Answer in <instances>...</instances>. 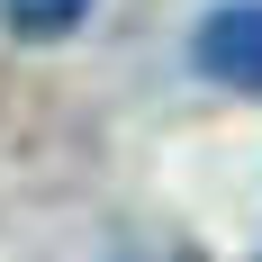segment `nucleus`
<instances>
[{
    "mask_svg": "<svg viewBox=\"0 0 262 262\" xmlns=\"http://www.w3.org/2000/svg\"><path fill=\"white\" fill-rule=\"evenodd\" d=\"M190 63L226 91H262V0H217L190 27Z\"/></svg>",
    "mask_w": 262,
    "mask_h": 262,
    "instance_id": "f257e3e1",
    "label": "nucleus"
},
{
    "mask_svg": "<svg viewBox=\"0 0 262 262\" xmlns=\"http://www.w3.org/2000/svg\"><path fill=\"white\" fill-rule=\"evenodd\" d=\"M91 9H100V0H0L9 36H27V46H54V36H73Z\"/></svg>",
    "mask_w": 262,
    "mask_h": 262,
    "instance_id": "f03ea898",
    "label": "nucleus"
}]
</instances>
